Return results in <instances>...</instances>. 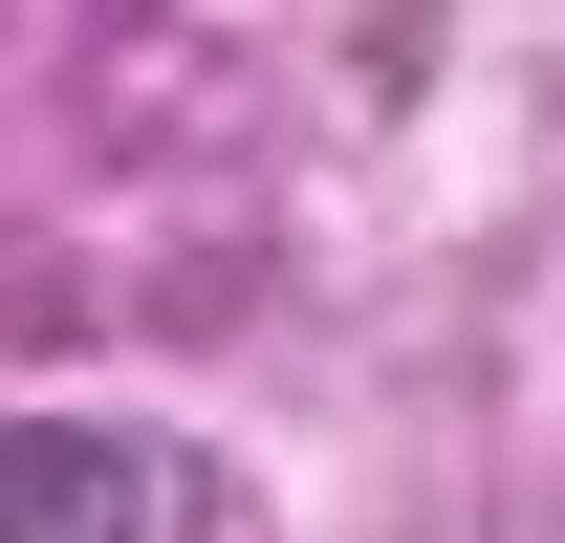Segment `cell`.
I'll list each match as a JSON object with an SVG mask.
<instances>
[{
    "label": "cell",
    "mask_w": 565,
    "mask_h": 543,
    "mask_svg": "<svg viewBox=\"0 0 565 543\" xmlns=\"http://www.w3.org/2000/svg\"><path fill=\"white\" fill-rule=\"evenodd\" d=\"M196 478L109 413H0V543H174Z\"/></svg>",
    "instance_id": "obj_1"
}]
</instances>
